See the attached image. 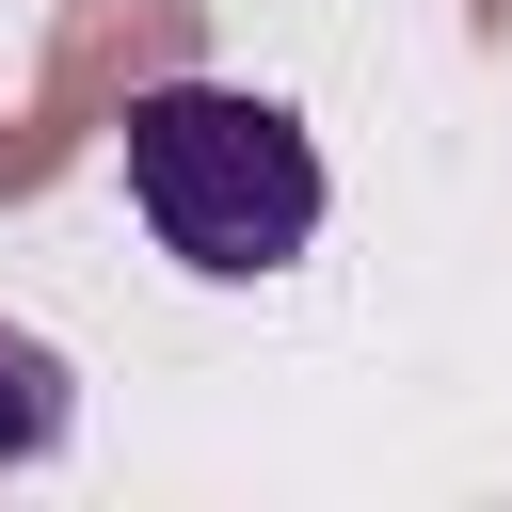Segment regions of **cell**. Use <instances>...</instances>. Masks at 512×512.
<instances>
[{"label": "cell", "mask_w": 512, "mask_h": 512, "mask_svg": "<svg viewBox=\"0 0 512 512\" xmlns=\"http://www.w3.org/2000/svg\"><path fill=\"white\" fill-rule=\"evenodd\" d=\"M112 160H128V224L176 256V272H208V288H256V272H288L304 240H320V144L256 96V80H144L128 96V128H112Z\"/></svg>", "instance_id": "obj_1"}, {"label": "cell", "mask_w": 512, "mask_h": 512, "mask_svg": "<svg viewBox=\"0 0 512 512\" xmlns=\"http://www.w3.org/2000/svg\"><path fill=\"white\" fill-rule=\"evenodd\" d=\"M64 448V352L48 336H0V464Z\"/></svg>", "instance_id": "obj_2"}]
</instances>
